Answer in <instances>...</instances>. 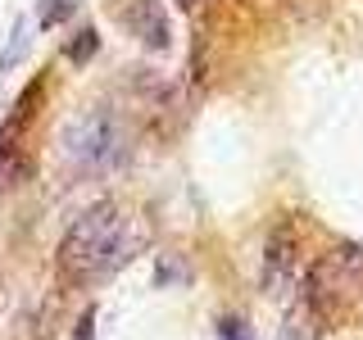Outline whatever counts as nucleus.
Wrapping results in <instances>:
<instances>
[{
    "label": "nucleus",
    "instance_id": "1",
    "mask_svg": "<svg viewBox=\"0 0 363 340\" xmlns=\"http://www.w3.org/2000/svg\"><path fill=\"white\" fill-rule=\"evenodd\" d=\"M128 222H123L118 204H91L73 218V227L60 241V272L73 281L82 277H105V272L128 264Z\"/></svg>",
    "mask_w": 363,
    "mask_h": 340
},
{
    "label": "nucleus",
    "instance_id": "2",
    "mask_svg": "<svg viewBox=\"0 0 363 340\" xmlns=\"http://www.w3.org/2000/svg\"><path fill=\"white\" fill-rule=\"evenodd\" d=\"M60 150L68 159V168L82 177H105L113 168L128 164V128L118 123V113L109 109H86L77 118H68V128L60 136Z\"/></svg>",
    "mask_w": 363,
    "mask_h": 340
},
{
    "label": "nucleus",
    "instance_id": "3",
    "mask_svg": "<svg viewBox=\"0 0 363 340\" xmlns=\"http://www.w3.org/2000/svg\"><path fill=\"white\" fill-rule=\"evenodd\" d=\"M295 272H300L295 236H291V227H277V232L264 241V259H259V290L272 295V300H286V290L295 286Z\"/></svg>",
    "mask_w": 363,
    "mask_h": 340
},
{
    "label": "nucleus",
    "instance_id": "4",
    "mask_svg": "<svg viewBox=\"0 0 363 340\" xmlns=\"http://www.w3.org/2000/svg\"><path fill=\"white\" fill-rule=\"evenodd\" d=\"M118 14H123L128 32L145 45V50H168V45H173V23H168L159 0H123Z\"/></svg>",
    "mask_w": 363,
    "mask_h": 340
},
{
    "label": "nucleus",
    "instance_id": "5",
    "mask_svg": "<svg viewBox=\"0 0 363 340\" xmlns=\"http://www.w3.org/2000/svg\"><path fill=\"white\" fill-rule=\"evenodd\" d=\"M96 50H100V32H96V28H82L73 41L64 45V55H68L73 64H91V60H96Z\"/></svg>",
    "mask_w": 363,
    "mask_h": 340
},
{
    "label": "nucleus",
    "instance_id": "6",
    "mask_svg": "<svg viewBox=\"0 0 363 340\" xmlns=\"http://www.w3.org/2000/svg\"><path fill=\"white\" fill-rule=\"evenodd\" d=\"M28 23H14V41L5 45V50H0V73H5V68H14L18 60H23V50H28Z\"/></svg>",
    "mask_w": 363,
    "mask_h": 340
},
{
    "label": "nucleus",
    "instance_id": "7",
    "mask_svg": "<svg viewBox=\"0 0 363 340\" xmlns=\"http://www.w3.org/2000/svg\"><path fill=\"white\" fill-rule=\"evenodd\" d=\"M18 177H23V159L14 154V145H0V191L14 186Z\"/></svg>",
    "mask_w": 363,
    "mask_h": 340
},
{
    "label": "nucleus",
    "instance_id": "8",
    "mask_svg": "<svg viewBox=\"0 0 363 340\" xmlns=\"http://www.w3.org/2000/svg\"><path fill=\"white\" fill-rule=\"evenodd\" d=\"M73 9H77L73 0H41V14L37 18H41V28H55V23H64Z\"/></svg>",
    "mask_w": 363,
    "mask_h": 340
},
{
    "label": "nucleus",
    "instance_id": "9",
    "mask_svg": "<svg viewBox=\"0 0 363 340\" xmlns=\"http://www.w3.org/2000/svg\"><path fill=\"white\" fill-rule=\"evenodd\" d=\"M218 340H255V336H250V327L241 322V317H223V322H218Z\"/></svg>",
    "mask_w": 363,
    "mask_h": 340
},
{
    "label": "nucleus",
    "instance_id": "10",
    "mask_svg": "<svg viewBox=\"0 0 363 340\" xmlns=\"http://www.w3.org/2000/svg\"><path fill=\"white\" fill-rule=\"evenodd\" d=\"M168 281H182V268H177L173 254H164V264H159V272H155V286H168Z\"/></svg>",
    "mask_w": 363,
    "mask_h": 340
},
{
    "label": "nucleus",
    "instance_id": "11",
    "mask_svg": "<svg viewBox=\"0 0 363 340\" xmlns=\"http://www.w3.org/2000/svg\"><path fill=\"white\" fill-rule=\"evenodd\" d=\"M91 327H96V309L82 313V322H77V336H73V340H91Z\"/></svg>",
    "mask_w": 363,
    "mask_h": 340
},
{
    "label": "nucleus",
    "instance_id": "12",
    "mask_svg": "<svg viewBox=\"0 0 363 340\" xmlns=\"http://www.w3.org/2000/svg\"><path fill=\"white\" fill-rule=\"evenodd\" d=\"M177 5H182V9H191V5H196V0H177Z\"/></svg>",
    "mask_w": 363,
    "mask_h": 340
}]
</instances>
